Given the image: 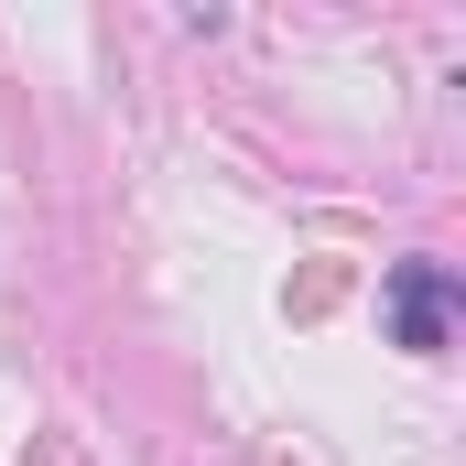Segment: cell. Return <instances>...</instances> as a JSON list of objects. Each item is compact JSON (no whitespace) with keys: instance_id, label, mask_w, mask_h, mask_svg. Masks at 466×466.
Listing matches in <instances>:
<instances>
[{"instance_id":"obj_1","label":"cell","mask_w":466,"mask_h":466,"mask_svg":"<svg viewBox=\"0 0 466 466\" xmlns=\"http://www.w3.org/2000/svg\"><path fill=\"white\" fill-rule=\"evenodd\" d=\"M390 315H401V348H445V271H390Z\"/></svg>"},{"instance_id":"obj_2","label":"cell","mask_w":466,"mask_h":466,"mask_svg":"<svg viewBox=\"0 0 466 466\" xmlns=\"http://www.w3.org/2000/svg\"><path fill=\"white\" fill-rule=\"evenodd\" d=\"M22 466H87V456H76L66 434H33V456H22Z\"/></svg>"}]
</instances>
